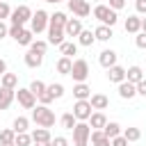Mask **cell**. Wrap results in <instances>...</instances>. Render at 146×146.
<instances>
[{
  "label": "cell",
  "mask_w": 146,
  "mask_h": 146,
  "mask_svg": "<svg viewBox=\"0 0 146 146\" xmlns=\"http://www.w3.org/2000/svg\"><path fill=\"white\" fill-rule=\"evenodd\" d=\"M32 121L41 128H52L55 125V112L48 105H36L32 110Z\"/></svg>",
  "instance_id": "cell-1"
},
{
  "label": "cell",
  "mask_w": 146,
  "mask_h": 146,
  "mask_svg": "<svg viewBox=\"0 0 146 146\" xmlns=\"http://www.w3.org/2000/svg\"><path fill=\"white\" fill-rule=\"evenodd\" d=\"M94 16H96L103 25H110V27H114L116 21H119L116 11H114L110 5H96V7H94Z\"/></svg>",
  "instance_id": "cell-2"
},
{
  "label": "cell",
  "mask_w": 146,
  "mask_h": 146,
  "mask_svg": "<svg viewBox=\"0 0 146 146\" xmlns=\"http://www.w3.org/2000/svg\"><path fill=\"white\" fill-rule=\"evenodd\" d=\"M11 25H25L27 21H32V9L27 5H18L16 9H11Z\"/></svg>",
  "instance_id": "cell-3"
},
{
  "label": "cell",
  "mask_w": 146,
  "mask_h": 146,
  "mask_svg": "<svg viewBox=\"0 0 146 146\" xmlns=\"http://www.w3.org/2000/svg\"><path fill=\"white\" fill-rule=\"evenodd\" d=\"M30 23H32V32L39 34V32H43V30L50 25V16H48L43 9H36V11L32 14V21H30Z\"/></svg>",
  "instance_id": "cell-4"
},
{
  "label": "cell",
  "mask_w": 146,
  "mask_h": 146,
  "mask_svg": "<svg viewBox=\"0 0 146 146\" xmlns=\"http://www.w3.org/2000/svg\"><path fill=\"white\" fill-rule=\"evenodd\" d=\"M71 78H73L75 82H84V80L89 78V64H87V59H75V62H73Z\"/></svg>",
  "instance_id": "cell-5"
},
{
  "label": "cell",
  "mask_w": 146,
  "mask_h": 146,
  "mask_svg": "<svg viewBox=\"0 0 146 146\" xmlns=\"http://www.w3.org/2000/svg\"><path fill=\"white\" fill-rule=\"evenodd\" d=\"M91 110H94V107H91L89 100H75V105H73V114H75L78 121H89Z\"/></svg>",
  "instance_id": "cell-6"
},
{
  "label": "cell",
  "mask_w": 146,
  "mask_h": 146,
  "mask_svg": "<svg viewBox=\"0 0 146 146\" xmlns=\"http://www.w3.org/2000/svg\"><path fill=\"white\" fill-rule=\"evenodd\" d=\"M89 137H91V125H89L87 121L75 123V128H73V141H75V144H80V141H89Z\"/></svg>",
  "instance_id": "cell-7"
},
{
  "label": "cell",
  "mask_w": 146,
  "mask_h": 146,
  "mask_svg": "<svg viewBox=\"0 0 146 146\" xmlns=\"http://www.w3.org/2000/svg\"><path fill=\"white\" fill-rule=\"evenodd\" d=\"M16 98H18V103H21L25 110H34V107H36V96L30 91V87H27V89H18V91H16Z\"/></svg>",
  "instance_id": "cell-8"
},
{
  "label": "cell",
  "mask_w": 146,
  "mask_h": 146,
  "mask_svg": "<svg viewBox=\"0 0 146 146\" xmlns=\"http://www.w3.org/2000/svg\"><path fill=\"white\" fill-rule=\"evenodd\" d=\"M68 9H71L78 18H84V16L91 14V7H89L87 0H68Z\"/></svg>",
  "instance_id": "cell-9"
},
{
  "label": "cell",
  "mask_w": 146,
  "mask_h": 146,
  "mask_svg": "<svg viewBox=\"0 0 146 146\" xmlns=\"http://www.w3.org/2000/svg\"><path fill=\"white\" fill-rule=\"evenodd\" d=\"M64 36H66L64 27H59V25H48V43L62 46V43H64Z\"/></svg>",
  "instance_id": "cell-10"
},
{
  "label": "cell",
  "mask_w": 146,
  "mask_h": 146,
  "mask_svg": "<svg viewBox=\"0 0 146 146\" xmlns=\"http://www.w3.org/2000/svg\"><path fill=\"white\" fill-rule=\"evenodd\" d=\"M119 96L125 98V100L135 98V96H137V84H132V82H128V80L119 82Z\"/></svg>",
  "instance_id": "cell-11"
},
{
  "label": "cell",
  "mask_w": 146,
  "mask_h": 146,
  "mask_svg": "<svg viewBox=\"0 0 146 146\" xmlns=\"http://www.w3.org/2000/svg\"><path fill=\"white\" fill-rule=\"evenodd\" d=\"M82 30H84V27H82V21H80V18H68V23L64 25L66 36H80Z\"/></svg>",
  "instance_id": "cell-12"
},
{
  "label": "cell",
  "mask_w": 146,
  "mask_h": 146,
  "mask_svg": "<svg viewBox=\"0 0 146 146\" xmlns=\"http://www.w3.org/2000/svg\"><path fill=\"white\" fill-rule=\"evenodd\" d=\"M107 80H110V82H116V84L123 82V80H125V68L119 66V64L110 66V68H107Z\"/></svg>",
  "instance_id": "cell-13"
},
{
  "label": "cell",
  "mask_w": 146,
  "mask_h": 146,
  "mask_svg": "<svg viewBox=\"0 0 146 146\" xmlns=\"http://www.w3.org/2000/svg\"><path fill=\"white\" fill-rule=\"evenodd\" d=\"M89 125H91V130H103L105 125H107V119H105V114L98 110V112H91V116H89Z\"/></svg>",
  "instance_id": "cell-14"
},
{
  "label": "cell",
  "mask_w": 146,
  "mask_h": 146,
  "mask_svg": "<svg viewBox=\"0 0 146 146\" xmlns=\"http://www.w3.org/2000/svg\"><path fill=\"white\" fill-rule=\"evenodd\" d=\"M16 98V89H7V87H0V110H7L11 105V100Z\"/></svg>",
  "instance_id": "cell-15"
},
{
  "label": "cell",
  "mask_w": 146,
  "mask_h": 146,
  "mask_svg": "<svg viewBox=\"0 0 146 146\" xmlns=\"http://www.w3.org/2000/svg\"><path fill=\"white\" fill-rule=\"evenodd\" d=\"M116 57H119V55H116L114 50H103V52L98 55V62H100L103 68H110V66L116 64Z\"/></svg>",
  "instance_id": "cell-16"
},
{
  "label": "cell",
  "mask_w": 146,
  "mask_h": 146,
  "mask_svg": "<svg viewBox=\"0 0 146 146\" xmlns=\"http://www.w3.org/2000/svg\"><path fill=\"white\" fill-rule=\"evenodd\" d=\"M41 64H43V55H41V52H34V50H27V52H25V66L39 68Z\"/></svg>",
  "instance_id": "cell-17"
},
{
  "label": "cell",
  "mask_w": 146,
  "mask_h": 146,
  "mask_svg": "<svg viewBox=\"0 0 146 146\" xmlns=\"http://www.w3.org/2000/svg\"><path fill=\"white\" fill-rule=\"evenodd\" d=\"M89 139H91L94 146H112V139H110L103 130H91V137H89Z\"/></svg>",
  "instance_id": "cell-18"
},
{
  "label": "cell",
  "mask_w": 146,
  "mask_h": 146,
  "mask_svg": "<svg viewBox=\"0 0 146 146\" xmlns=\"http://www.w3.org/2000/svg\"><path fill=\"white\" fill-rule=\"evenodd\" d=\"M125 80L132 82V84H139V82L144 80V71H141V66H130V68L125 71Z\"/></svg>",
  "instance_id": "cell-19"
},
{
  "label": "cell",
  "mask_w": 146,
  "mask_h": 146,
  "mask_svg": "<svg viewBox=\"0 0 146 146\" xmlns=\"http://www.w3.org/2000/svg\"><path fill=\"white\" fill-rule=\"evenodd\" d=\"M123 27H125V32L137 34V32H141V18H137V16H128L125 23H123Z\"/></svg>",
  "instance_id": "cell-20"
},
{
  "label": "cell",
  "mask_w": 146,
  "mask_h": 146,
  "mask_svg": "<svg viewBox=\"0 0 146 146\" xmlns=\"http://www.w3.org/2000/svg\"><path fill=\"white\" fill-rule=\"evenodd\" d=\"M73 96H75L78 100H89V96H91V89H89V84H84V82H78V84L73 87Z\"/></svg>",
  "instance_id": "cell-21"
},
{
  "label": "cell",
  "mask_w": 146,
  "mask_h": 146,
  "mask_svg": "<svg viewBox=\"0 0 146 146\" xmlns=\"http://www.w3.org/2000/svg\"><path fill=\"white\" fill-rule=\"evenodd\" d=\"M94 36H96L98 41H110V39L114 36V32H112L110 25H98V27L94 30Z\"/></svg>",
  "instance_id": "cell-22"
},
{
  "label": "cell",
  "mask_w": 146,
  "mask_h": 146,
  "mask_svg": "<svg viewBox=\"0 0 146 146\" xmlns=\"http://www.w3.org/2000/svg\"><path fill=\"white\" fill-rule=\"evenodd\" d=\"M71 68H73V59L62 55V57L57 59V73H62V75H71Z\"/></svg>",
  "instance_id": "cell-23"
},
{
  "label": "cell",
  "mask_w": 146,
  "mask_h": 146,
  "mask_svg": "<svg viewBox=\"0 0 146 146\" xmlns=\"http://www.w3.org/2000/svg\"><path fill=\"white\" fill-rule=\"evenodd\" d=\"M89 103H91V107H94V110H105V107L110 105L107 96H103V94H94V96L89 98Z\"/></svg>",
  "instance_id": "cell-24"
},
{
  "label": "cell",
  "mask_w": 146,
  "mask_h": 146,
  "mask_svg": "<svg viewBox=\"0 0 146 146\" xmlns=\"http://www.w3.org/2000/svg\"><path fill=\"white\" fill-rule=\"evenodd\" d=\"M16 84H18V75H14V73H5V75H0V87L16 89Z\"/></svg>",
  "instance_id": "cell-25"
},
{
  "label": "cell",
  "mask_w": 146,
  "mask_h": 146,
  "mask_svg": "<svg viewBox=\"0 0 146 146\" xmlns=\"http://www.w3.org/2000/svg\"><path fill=\"white\" fill-rule=\"evenodd\" d=\"M59 123H62V128L73 130V128H75V123H78V119H75V114H73V112H66V114H62Z\"/></svg>",
  "instance_id": "cell-26"
},
{
  "label": "cell",
  "mask_w": 146,
  "mask_h": 146,
  "mask_svg": "<svg viewBox=\"0 0 146 146\" xmlns=\"http://www.w3.org/2000/svg\"><path fill=\"white\" fill-rule=\"evenodd\" d=\"M103 132H105L110 139H114V137H119V135H121V125H119L116 121H107V125L103 128Z\"/></svg>",
  "instance_id": "cell-27"
},
{
  "label": "cell",
  "mask_w": 146,
  "mask_h": 146,
  "mask_svg": "<svg viewBox=\"0 0 146 146\" xmlns=\"http://www.w3.org/2000/svg\"><path fill=\"white\" fill-rule=\"evenodd\" d=\"M59 50H62L64 57H73V55H78V43H73V41H64V43L59 46Z\"/></svg>",
  "instance_id": "cell-28"
},
{
  "label": "cell",
  "mask_w": 146,
  "mask_h": 146,
  "mask_svg": "<svg viewBox=\"0 0 146 146\" xmlns=\"http://www.w3.org/2000/svg\"><path fill=\"white\" fill-rule=\"evenodd\" d=\"M32 141H52L50 139V132H48V128H36L34 132H32Z\"/></svg>",
  "instance_id": "cell-29"
},
{
  "label": "cell",
  "mask_w": 146,
  "mask_h": 146,
  "mask_svg": "<svg viewBox=\"0 0 146 146\" xmlns=\"http://www.w3.org/2000/svg\"><path fill=\"white\" fill-rule=\"evenodd\" d=\"M94 41H96V36H94L91 30H82L80 36H78V43H80V46H91Z\"/></svg>",
  "instance_id": "cell-30"
},
{
  "label": "cell",
  "mask_w": 146,
  "mask_h": 146,
  "mask_svg": "<svg viewBox=\"0 0 146 146\" xmlns=\"http://www.w3.org/2000/svg\"><path fill=\"white\" fill-rule=\"evenodd\" d=\"M27 125H30V121H27L25 116H16L11 128H14V130H16V135H18V132H27Z\"/></svg>",
  "instance_id": "cell-31"
},
{
  "label": "cell",
  "mask_w": 146,
  "mask_h": 146,
  "mask_svg": "<svg viewBox=\"0 0 146 146\" xmlns=\"http://www.w3.org/2000/svg\"><path fill=\"white\" fill-rule=\"evenodd\" d=\"M66 23H68V18H66L64 11H55V14L50 16V25H59V27H64Z\"/></svg>",
  "instance_id": "cell-32"
},
{
  "label": "cell",
  "mask_w": 146,
  "mask_h": 146,
  "mask_svg": "<svg viewBox=\"0 0 146 146\" xmlns=\"http://www.w3.org/2000/svg\"><path fill=\"white\" fill-rule=\"evenodd\" d=\"M5 141H16V130H14V128L0 130V144H5Z\"/></svg>",
  "instance_id": "cell-33"
},
{
  "label": "cell",
  "mask_w": 146,
  "mask_h": 146,
  "mask_svg": "<svg viewBox=\"0 0 146 146\" xmlns=\"http://www.w3.org/2000/svg\"><path fill=\"white\" fill-rule=\"evenodd\" d=\"M30 50H34V52H41V55H46V50H48V41H41V39L32 41V43H30Z\"/></svg>",
  "instance_id": "cell-34"
},
{
  "label": "cell",
  "mask_w": 146,
  "mask_h": 146,
  "mask_svg": "<svg viewBox=\"0 0 146 146\" xmlns=\"http://www.w3.org/2000/svg\"><path fill=\"white\" fill-rule=\"evenodd\" d=\"M123 137H125L128 141H137V139L141 137V130H139V128H125V130H123Z\"/></svg>",
  "instance_id": "cell-35"
},
{
  "label": "cell",
  "mask_w": 146,
  "mask_h": 146,
  "mask_svg": "<svg viewBox=\"0 0 146 146\" xmlns=\"http://www.w3.org/2000/svg\"><path fill=\"white\" fill-rule=\"evenodd\" d=\"M32 34H34L32 30H23V34L16 39V43H18V46H30V43H32Z\"/></svg>",
  "instance_id": "cell-36"
},
{
  "label": "cell",
  "mask_w": 146,
  "mask_h": 146,
  "mask_svg": "<svg viewBox=\"0 0 146 146\" xmlns=\"http://www.w3.org/2000/svg\"><path fill=\"white\" fill-rule=\"evenodd\" d=\"M46 89L52 94V98H62V96H64V87H62L59 82H52V84H48Z\"/></svg>",
  "instance_id": "cell-37"
},
{
  "label": "cell",
  "mask_w": 146,
  "mask_h": 146,
  "mask_svg": "<svg viewBox=\"0 0 146 146\" xmlns=\"http://www.w3.org/2000/svg\"><path fill=\"white\" fill-rule=\"evenodd\" d=\"M30 144H32V135H27V132L16 135V146H30Z\"/></svg>",
  "instance_id": "cell-38"
},
{
  "label": "cell",
  "mask_w": 146,
  "mask_h": 146,
  "mask_svg": "<svg viewBox=\"0 0 146 146\" xmlns=\"http://www.w3.org/2000/svg\"><path fill=\"white\" fill-rule=\"evenodd\" d=\"M46 87H48V84H43L41 80H32V84H30V91H32L34 96H39L41 91H46Z\"/></svg>",
  "instance_id": "cell-39"
},
{
  "label": "cell",
  "mask_w": 146,
  "mask_h": 146,
  "mask_svg": "<svg viewBox=\"0 0 146 146\" xmlns=\"http://www.w3.org/2000/svg\"><path fill=\"white\" fill-rule=\"evenodd\" d=\"M23 30H25L23 25H11V27H9V36H11L14 41H16V39H18L21 34H23Z\"/></svg>",
  "instance_id": "cell-40"
},
{
  "label": "cell",
  "mask_w": 146,
  "mask_h": 146,
  "mask_svg": "<svg viewBox=\"0 0 146 146\" xmlns=\"http://www.w3.org/2000/svg\"><path fill=\"white\" fill-rule=\"evenodd\" d=\"M36 98H39V103H41V105H48L50 100H55V98H52V94H50L48 89H46V91H41V94H39Z\"/></svg>",
  "instance_id": "cell-41"
},
{
  "label": "cell",
  "mask_w": 146,
  "mask_h": 146,
  "mask_svg": "<svg viewBox=\"0 0 146 146\" xmlns=\"http://www.w3.org/2000/svg\"><path fill=\"white\" fill-rule=\"evenodd\" d=\"M11 16V9H9V5L5 2V0H0V21L2 18H9Z\"/></svg>",
  "instance_id": "cell-42"
},
{
  "label": "cell",
  "mask_w": 146,
  "mask_h": 146,
  "mask_svg": "<svg viewBox=\"0 0 146 146\" xmlns=\"http://www.w3.org/2000/svg\"><path fill=\"white\" fill-rule=\"evenodd\" d=\"M135 43H137V48H146V32H137Z\"/></svg>",
  "instance_id": "cell-43"
},
{
  "label": "cell",
  "mask_w": 146,
  "mask_h": 146,
  "mask_svg": "<svg viewBox=\"0 0 146 146\" xmlns=\"http://www.w3.org/2000/svg\"><path fill=\"white\" fill-rule=\"evenodd\" d=\"M110 7H112L114 11H119V9L125 7V0H110Z\"/></svg>",
  "instance_id": "cell-44"
},
{
  "label": "cell",
  "mask_w": 146,
  "mask_h": 146,
  "mask_svg": "<svg viewBox=\"0 0 146 146\" xmlns=\"http://www.w3.org/2000/svg\"><path fill=\"white\" fill-rule=\"evenodd\" d=\"M112 146H128V139H125L123 135H119V137L112 139Z\"/></svg>",
  "instance_id": "cell-45"
},
{
  "label": "cell",
  "mask_w": 146,
  "mask_h": 146,
  "mask_svg": "<svg viewBox=\"0 0 146 146\" xmlns=\"http://www.w3.org/2000/svg\"><path fill=\"white\" fill-rule=\"evenodd\" d=\"M135 7L139 14H146V0H135Z\"/></svg>",
  "instance_id": "cell-46"
},
{
  "label": "cell",
  "mask_w": 146,
  "mask_h": 146,
  "mask_svg": "<svg viewBox=\"0 0 146 146\" xmlns=\"http://www.w3.org/2000/svg\"><path fill=\"white\" fill-rule=\"evenodd\" d=\"M137 94H139V96H144V98H146V78H144V80H141V82H139V84H137Z\"/></svg>",
  "instance_id": "cell-47"
},
{
  "label": "cell",
  "mask_w": 146,
  "mask_h": 146,
  "mask_svg": "<svg viewBox=\"0 0 146 146\" xmlns=\"http://www.w3.org/2000/svg\"><path fill=\"white\" fill-rule=\"evenodd\" d=\"M52 146H68V141H66V137H55Z\"/></svg>",
  "instance_id": "cell-48"
},
{
  "label": "cell",
  "mask_w": 146,
  "mask_h": 146,
  "mask_svg": "<svg viewBox=\"0 0 146 146\" xmlns=\"http://www.w3.org/2000/svg\"><path fill=\"white\" fill-rule=\"evenodd\" d=\"M7 34H9V27H7V25H5L2 21H0V39H5Z\"/></svg>",
  "instance_id": "cell-49"
},
{
  "label": "cell",
  "mask_w": 146,
  "mask_h": 146,
  "mask_svg": "<svg viewBox=\"0 0 146 146\" xmlns=\"http://www.w3.org/2000/svg\"><path fill=\"white\" fill-rule=\"evenodd\" d=\"M5 73H7V62L0 57V75H5Z\"/></svg>",
  "instance_id": "cell-50"
},
{
  "label": "cell",
  "mask_w": 146,
  "mask_h": 146,
  "mask_svg": "<svg viewBox=\"0 0 146 146\" xmlns=\"http://www.w3.org/2000/svg\"><path fill=\"white\" fill-rule=\"evenodd\" d=\"M36 146H52V141H34Z\"/></svg>",
  "instance_id": "cell-51"
},
{
  "label": "cell",
  "mask_w": 146,
  "mask_h": 146,
  "mask_svg": "<svg viewBox=\"0 0 146 146\" xmlns=\"http://www.w3.org/2000/svg\"><path fill=\"white\" fill-rule=\"evenodd\" d=\"M0 146H16V141H5V144H0Z\"/></svg>",
  "instance_id": "cell-52"
},
{
  "label": "cell",
  "mask_w": 146,
  "mask_h": 146,
  "mask_svg": "<svg viewBox=\"0 0 146 146\" xmlns=\"http://www.w3.org/2000/svg\"><path fill=\"white\" fill-rule=\"evenodd\" d=\"M141 32H146V18H141Z\"/></svg>",
  "instance_id": "cell-53"
},
{
  "label": "cell",
  "mask_w": 146,
  "mask_h": 146,
  "mask_svg": "<svg viewBox=\"0 0 146 146\" xmlns=\"http://www.w3.org/2000/svg\"><path fill=\"white\" fill-rule=\"evenodd\" d=\"M46 2H50V5H57V2H62V0H46Z\"/></svg>",
  "instance_id": "cell-54"
},
{
  "label": "cell",
  "mask_w": 146,
  "mask_h": 146,
  "mask_svg": "<svg viewBox=\"0 0 146 146\" xmlns=\"http://www.w3.org/2000/svg\"><path fill=\"white\" fill-rule=\"evenodd\" d=\"M87 144H89V141H80V144H75V146H87Z\"/></svg>",
  "instance_id": "cell-55"
},
{
  "label": "cell",
  "mask_w": 146,
  "mask_h": 146,
  "mask_svg": "<svg viewBox=\"0 0 146 146\" xmlns=\"http://www.w3.org/2000/svg\"><path fill=\"white\" fill-rule=\"evenodd\" d=\"M96 2H100V0H96Z\"/></svg>",
  "instance_id": "cell-56"
}]
</instances>
